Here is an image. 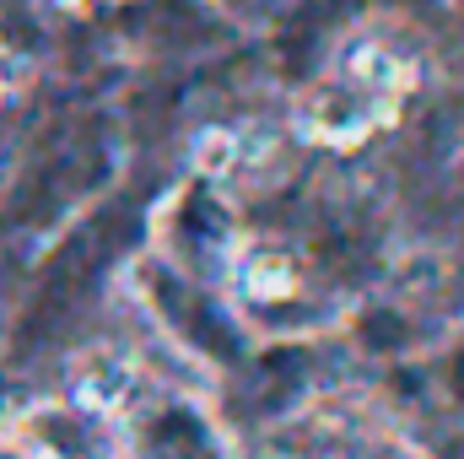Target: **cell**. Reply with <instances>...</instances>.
Masks as SVG:
<instances>
[{"mask_svg": "<svg viewBox=\"0 0 464 459\" xmlns=\"http://www.w3.org/2000/svg\"><path fill=\"white\" fill-rule=\"evenodd\" d=\"M270 459H427L405 433H394L389 422L351 411V405H319L308 416H297L292 427H281V438H270Z\"/></svg>", "mask_w": 464, "mask_h": 459, "instance_id": "6da1fadb", "label": "cell"}, {"mask_svg": "<svg viewBox=\"0 0 464 459\" xmlns=\"http://www.w3.org/2000/svg\"><path fill=\"white\" fill-rule=\"evenodd\" d=\"M140 459H217V449L195 411L162 405V411L140 416Z\"/></svg>", "mask_w": 464, "mask_h": 459, "instance_id": "7a4b0ae2", "label": "cell"}, {"mask_svg": "<svg viewBox=\"0 0 464 459\" xmlns=\"http://www.w3.org/2000/svg\"><path fill=\"white\" fill-rule=\"evenodd\" d=\"M44 459H114L109 438H98V416H44L38 422Z\"/></svg>", "mask_w": 464, "mask_h": 459, "instance_id": "3957f363", "label": "cell"}, {"mask_svg": "<svg viewBox=\"0 0 464 459\" xmlns=\"http://www.w3.org/2000/svg\"><path fill=\"white\" fill-rule=\"evenodd\" d=\"M0 459H22V454H5V449H0Z\"/></svg>", "mask_w": 464, "mask_h": 459, "instance_id": "277c9868", "label": "cell"}]
</instances>
